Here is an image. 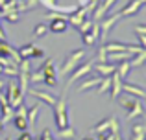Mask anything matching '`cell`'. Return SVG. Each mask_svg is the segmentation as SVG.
<instances>
[{"label": "cell", "mask_w": 146, "mask_h": 140, "mask_svg": "<svg viewBox=\"0 0 146 140\" xmlns=\"http://www.w3.org/2000/svg\"><path fill=\"white\" fill-rule=\"evenodd\" d=\"M67 90L65 89L63 96L54 103V122H56L57 129H63L68 126V112H67Z\"/></svg>", "instance_id": "obj_1"}, {"label": "cell", "mask_w": 146, "mask_h": 140, "mask_svg": "<svg viewBox=\"0 0 146 140\" xmlns=\"http://www.w3.org/2000/svg\"><path fill=\"white\" fill-rule=\"evenodd\" d=\"M83 57H85V50H83V48H78V50H74L67 59H65V65L61 66V74L67 76L68 72H72L76 66L80 65V63H82Z\"/></svg>", "instance_id": "obj_2"}, {"label": "cell", "mask_w": 146, "mask_h": 140, "mask_svg": "<svg viewBox=\"0 0 146 140\" xmlns=\"http://www.w3.org/2000/svg\"><path fill=\"white\" fill-rule=\"evenodd\" d=\"M93 66H94V59H89V61L83 63V65H78L74 70H72V76L68 78L67 89H70V85H72L74 81H78L80 78H85L87 74H91V72H93Z\"/></svg>", "instance_id": "obj_3"}, {"label": "cell", "mask_w": 146, "mask_h": 140, "mask_svg": "<svg viewBox=\"0 0 146 140\" xmlns=\"http://www.w3.org/2000/svg\"><path fill=\"white\" fill-rule=\"evenodd\" d=\"M50 26H48V30L52 33H63V32H67V28H68V20H67V17H63V15H56L54 18H50Z\"/></svg>", "instance_id": "obj_4"}, {"label": "cell", "mask_w": 146, "mask_h": 140, "mask_svg": "<svg viewBox=\"0 0 146 140\" xmlns=\"http://www.w3.org/2000/svg\"><path fill=\"white\" fill-rule=\"evenodd\" d=\"M120 13H117V15H113V17H109V18H102V20L98 22V26H100V30H102V33H100V37L102 39H106L107 37V33H109V30H111V26L113 24H117L118 20H120Z\"/></svg>", "instance_id": "obj_5"}, {"label": "cell", "mask_w": 146, "mask_h": 140, "mask_svg": "<svg viewBox=\"0 0 146 140\" xmlns=\"http://www.w3.org/2000/svg\"><path fill=\"white\" fill-rule=\"evenodd\" d=\"M28 94H32V96H35L37 100H41L43 103H46V105H50V107H54V103L57 101V98L54 96V94H50V92H46V90H26Z\"/></svg>", "instance_id": "obj_6"}, {"label": "cell", "mask_w": 146, "mask_h": 140, "mask_svg": "<svg viewBox=\"0 0 146 140\" xmlns=\"http://www.w3.org/2000/svg\"><path fill=\"white\" fill-rule=\"evenodd\" d=\"M141 7H143V2H141V0H129V2L126 4L118 13H120V17H128V15H129V17H133V15L139 13Z\"/></svg>", "instance_id": "obj_7"}, {"label": "cell", "mask_w": 146, "mask_h": 140, "mask_svg": "<svg viewBox=\"0 0 146 140\" xmlns=\"http://www.w3.org/2000/svg\"><path fill=\"white\" fill-rule=\"evenodd\" d=\"M98 37H100V26H98V22H93V26H91L89 32L82 33L83 44H94L98 41Z\"/></svg>", "instance_id": "obj_8"}, {"label": "cell", "mask_w": 146, "mask_h": 140, "mask_svg": "<svg viewBox=\"0 0 146 140\" xmlns=\"http://www.w3.org/2000/svg\"><path fill=\"white\" fill-rule=\"evenodd\" d=\"M122 83H124V79L120 78V76L117 74V70L113 72V76H111V98L113 100H117L118 96H120V92H122Z\"/></svg>", "instance_id": "obj_9"}, {"label": "cell", "mask_w": 146, "mask_h": 140, "mask_svg": "<svg viewBox=\"0 0 146 140\" xmlns=\"http://www.w3.org/2000/svg\"><path fill=\"white\" fill-rule=\"evenodd\" d=\"M85 18H87V11H85V7H80L78 11H72V15L67 18V20H70V24L74 26L76 30H78V26L82 24Z\"/></svg>", "instance_id": "obj_10"}, {"label": "cell", "mask_w": 146, "mask_h": 140, "mask_svg": "<svg viewBox=\"0 0 146 140\" xmlns=\"http://www.w3.org/2000/svg\"><path fill=\"white\" fill-rule=\"evenodd\" d=\"M122 90L124 92H128L129 96H137V98H146V90L144 89H141V87H137V85H129V83H122Z\"/></svg>", "instance_id": "obj_11"}, {"label": "cell", "mask_w": 146, "mask_h": 140, "mask_svg": "<svg viewBox=\"0 0 146 140\" xmlns=\"http://www.w3.org/2000/svg\"><path fill=\"white\" fill-rule=\"evenodd\" d=\"M39 111H41V101H37L32 109H28V114H26V120H28V127L32 129L35 126L37 118H39Z\"/></svg>", "instance_id": "obj_12"}, {"label": "cell", "mask_w": 146, "mask_h": 140, "mask_svg": "<svg viewBox=\"0 0 146 140\" xmlns=\"http://www.w3.org/2000/svg\"><path fill=\"white\" fill-rule=\"evenodd\" d=\"M129 140H144V135H146V126L144 124H135L129 131Z\"/></svg>", "instance_id": "obj_13"}, {"label": "cell", "mask_w": 146, "mask_h": 140, "mask_svg": "<svg viewBox=\"0 0 146 140\" xmlns=\"http://www.w3.org/2000/svg\"><path fill=\"white\" fill-rule=\"evenodd\" d=\"M94 70L98 72V74H102V76H109V74H113L115 70H117V66L115 65H109V63H94V66H93Z\"/></svg>", "instance_id": "obj_14"}, {"label": "cell", "mask_w": 146, "mask_h": 140, "mask_svg": "<svg viewBox=\"0 0 146 140\" xmlns=\"http://www.w3.org/2000/svg\"><path fill=\"white\" fill-rule=\"evenodd\" d=\"M131 52H107L106 61H124V59H131Z\"/></svg>", "instance_id": "obj_15"}, {"label": "cell", "mask_w": 146, "mask_h": 140, "mask_svg": "<svg viewBox=\"0 0 146 140\" xmlns=\"http://www.w3.org/2000/svg\"><path fill=\"white\" fill-rule=\"evenodd\" d=\"M100 81H102V78H100V76H93V78H89V79H87V81L80 83L78 90H80V92H83V90H89L91 87H96Z\"/></svg>", "instance_id": "obj_16"}, {"label": "cell", "mask_w": 146, "mask_h": 140, "mask_svg": "<svg viewBox=\"0 0 146 140\" xmlns=\"http://www.w3.org/2000/svg\"><path fill=\"white\" fill-rule=\"evenodd\" d=\"M144 63H146V48H143L139 54H135V57H133V61H129V65H131V68H137Z\"/></svg>", "instance_id": "obj_17"}, {"label": "cell", "mask_w": 146, "mask_h": 140, "mask_svg": "<svg viewBox=\"0 0 146 140\" xmlns=\"http://www.w3.org/2000/svg\"><path fill=\"white\" fill-rule=\"evenodd\" d=\"M139 116H144V107L141 105V101L131 109V111H128V116H126V118H128V122H129V120H135V118H139Z\"/></svg>", "instance_id": "obj_18"}, {"label": "cell", "mask_w": 146, "mask_h": 140, "mask_svg": "<svg viewBox=\"0 0 146 140\" xmlns=\"http://www.w3.org/2000/svg\"><path fill=\"white\" fill-rule=\"evenodd\" d=\"M129 68H131V65H129V61H126V59H124V61H122L120 65L117 66V74L120 76L122 79H126V78H128V74H129Z\"/></svg>", "instance_id": "obj_19"}, {"label": "cell", "mask_w": 146, "mask_h": 140, "mask_svg": "<svg viewBox=\"0 0 146 140\" xmlns=\"http://www.w3.org/2000/svg\"><path fill=\"white\" fill-rule=\"evenodd\" d=\"M109 126H111V116H109V118H106L104 122L96 124V126L91 129V133H102V131H109Z\"/></svg>", "instance_id": "obj_20"}, {"label": "cell", "mask_w": 146, "mask_h": 140, "mask_svg": "<svg viewBox=\"0 0 146 140\" xmlns=\"http://www.w3.org/2000/svg\"><path fill=\"white\" fill-rule=\"evenodd\" d=\"M56 137H59V138H74V137H76V131L72 129L70 126H67V127H63V129L57 131Z\"/></svg>", "instance_id": "obj_21"}, {"label": "cell", "mask_w": 146, "mask_h": 140, "mask_svg": "<svg viewBox=\"0 0 146 140\" xmlns=\"http://www.w3.org/2000/svg\"><path fill=\"white\" fill-rule=\"evenodd\" d=\"M96 87H98V94L107 92V90L111 89V76H106V78H102V81H100Z\"/></svg>", "instance_id": "obj_22"}, {"label": "cell", "mask_w": 146, "mask_h": 140, "mask_svg": "<svg viewBox=\"0 0 146 140\" xmlns=\"http://www.w3.org/2000/svg\"><path fill=\"white\" fill-rule=\"evenodd\" d=\"M33 48H35V46H33V44L30 43V44H24V46H21L17 52H19V55H21V57H28V59H32Z\"/></svg>", "instance_id": "obj_23"}, {"label": "cell", "mask_w": 146, "mask_h": 140, "mask_svg": "<svg viewBox=\"0 0 146 140\" xmlns=\"http://www.w3.org/2000/svg\"><path fill=\"white\" fill-rule=\"evenodd\" d=\"M2 17L6 18V20H9V22H19L21 13H19L17 9H9V11H2Z\"/></svg>", "instance_id": "obj_24"}, {"label": "cell", "mask_w": 146, "mask_h": 140, "mask_svg": "<svg viewBox=\"0 0 146 140\" xmlns=\"http://www.w3.org/2000/svg\"><path fill=\"white\" fill-rule=\"evenodd\" d=\"M13 126L17 127L19 131H26L28 129V120L22 118V116H13Z\"/></svg>", "instance_id": "obj_25"}, {"label": "cell", "mask_w": 146, "mask_h": 140, "mask_svg": "<svg viewBox=\"0 0 146 140\" xmlns=\"http://www.w3.org/2000/svg\"><path fill=\"white\" fill-rule=\"evenodd\" d=\"M46 32H48V28L43 24V22H41V24H37L35 28H33V35H35V37H43V35H46Z\"/></svg>", "instance_id": "obj_26"}, {"label": "cell", "mask_w": 146, "mask_h": 140, "mask_svg": "<svg viewBox=\"0 0 146 140\" xmlns=\"http://www.w3.org/2000/svg\"><path fill=\"white\" fill-rule=\"evenodd\" d=\"M43 79H44V74L41 70H35L33 74H30V81L32 83H39V81L43 83Z\"/></svg>", "instance_id": "obj_27"}, {"label": "cell", "mask_w": 146, "mask_h": 140, "mask_svg": "<svg viewBox=\"0 0 146 140\" xmlns=\"http://www.w3.org/2000/svg\"><path fill=\"white\" fill-rule=\"evenodd\" d=\"M91 26H93V20H91V18H85V20H83L82 24L78 26L80 33H85V32H89V30H91Z\"/></svg>", "instance_id": "obj_28"}, {"label": "cell", "mask_w": 146, "mask_h": 140, "mask_svg": "<svg viewBox=\"0 0 146 140\" xmlns=\"http://www.w3.org/2000/svg\"><path fill=\"white\" fill-rule=\"evenodd\" d=\"M106 55H107V52H106V48H104V44H102V46H100V50H98V54H96L94 63H106Z\"/></svg>", "instance_id": "obj_29"}, {"label": "cell", "mask_w": 146, "mask_h": 140, "mask_svg": "<svg viewBox=\"0 0 146 140\" xmlns=\"http://www.w3.org/2000/svg\"><path fill=\"white\" fill-rule=\"evenodd\" d=\"M43 83H44L46 87H56V85H57V78H56V76H44Z\"/></svg>", "instance_id": "obj_30"}, {"label": "cell", "mask_w": 146, "mask_h": 140, "mask_svg": "<svg viewBox=\"0 0 146 140\" xmlns=\"http://www.w3.org/2000/svg\"><path fill=\"white\" fill-rule=\"evenodd\" d=\"M26 114H28V109H26L24 103H21L17 109H15V116H22V118H26Z\"/></svg>", "instance_id": "obj_31"}, {"label": "cell", "mask_w": 146, "mask_h": 140, "mask_svg": "<svg viewBox=\"0 0 146 140\" xmlns=\"http://www.w3.org/2000/svg\"><path fill=\"white\" fill-rule=\"evenodd\" d=\"M39 140H54L52 131H50V129H44L43 133H41V138H39Z\"/></svg>", "instance_id": "obj_32"}, {"label": "cell", "mask_w": 146, "mask_h": 140, "mask_svg": "<svg viewBox=\"0 0 146 140\" xmlns=\"http://www.w3.org/2000/svg\"><path fill=\"white\" fill-rule=\"evenodd\" d=\"M33 137H32V133H28V129L26 131H21V137H19L17 140H32Z\"/></svg>", "instance_id": "obj_33"}, {"label": "cell", "mask_w": 146, "mask_h": 140, "mask_svg": "<svg viewBox=\"0 0 146 140\" xmlns=\"http://www.w3.org/2000/svg\"><path fill=\"white\" fill-rule=\"evenodd\" d=\"M135 32H137V35H146V26L144 24H139L135 28Z\"/></svg>", "instance_id": "obj_34"}, {"label": "cell", "mask_w": 146, "mask_h": 140, "mask_svg": "<svg viewBox=\"0 0 146 140\" xmlns=\"http://www.w3.org/2000/svg\"><path fill=\"white\" fill-rule=\"evenodd\" d=\"M43 55H44V52H43V50H39V48H33L32 59H35V57H43Z\"/></svg>", "instance_id": "obj_35"}, {"label": "cell", "mask_w": 146, "mask_h": 140, "mask_svg": "<svg viewBox=\"0 0 146 140\" xmlns=\"http://www.w3.org/2000/svg\"><path fill=\"white\" fill-rule=\"evenodd\" d=\"M0 41H2V43H7V37H6V33H4L2 26H0Z\"/></svg>", "instance_id": "obj_36"}, {"label": "cell", "mask_w": 146, "mask_h": 140, "mask_svg": "<svg viewBox=\"0 0 146 140\" xmlns=\"http://www.w3.org/2000/svg\"><path fill=\"white\" fill-rule=\"evenodd\" d=\"M139 41H141V48H146V35H139Z\"/></svg>", "instance_id": "obj_37"}, {"label": "cell", "mask_w": 146, "mask_h": 140, "mask_svg": "<svg viewBox=\"0 0 146 140\" xmlns=\"http://www.w3.org/2000/svg\"><path fill=\"white\" fill-rule=\"evenodd\" d=\"M0 133H4V122L0 120Z\"/></svg>", "instance_id": "obj_38"}, {"label": "cell", "mask_w": 146, "mask_h": 140, "mask_svg": "<svg viewBox=\"0 0 146 140\" xmlns=\"http://www.w3.org/2000/svg\"><path fill=\"white\" fill-rule=\"evenodd\" d=\"M115 140H124V138H122V137H120V133H118V135H115Z\"/></svg>", "instance_id": "obj_39"}, {"label": "cell", "mask_w": 146, "mask_h": 140, "mask_svg": "<svg viewBox=\"0 0 146 140\" xmlns=\"http://www.w3.org/2000/svg\"><path fill=\"white\" fill-rule=\"evenodd\" d=\"M4 85H6V83L2 81V79H0V92H2V89H4Z\"/></svg>", "instance_id": "obj_40"}, {"label": "cell", "mask_w": 146, "mask_h": 140, "mask_svg": "<svg viewBox=\"0 0 146 140\" xmlns=\"http://www.w3.org/2000/svg\"><path fill=\"white\" fill-rule=\"evenodd\" d=\"M6 2H7V0H0V9L4 7V4H6Z\"/></svg>", "instance_id": "obj_41"}, {"label": "cell", "mask_w": 146, "mask_h": 140, "mask_svg": "<svg viewBox=\"0 0 146 140\" xmlns=\"http://www.w3.org/2000/svg\"><path fill=\"white\" fill-rule=\"evenodd\" d=\"M106 140H115V135H109V137H107Z\"/></svg>", "instance_id": "obj_42"}, {"label": "cell", "mask_w": 146, "mask_h": 140, "mask_svg": "<svg viewBox=\"0 0 146 140\" xmlns=\"http://www.w3.org/2000/svg\"><path fill=\"white\" fill-rule=\"evenodd\" d=\"M83 140H96V138H83Z\"/></svg>", "instance_id": "obj_43"}, {"label": "cell", "mask_w": 146, "mask_h": 140, "mask_svg": "<svg viewBox=\"0 0 146 140\" xmlns=\"http://www.w3.org/2000/svg\"><path fill=\"white\" fill-rule=\"evenodd\" d=\"M141 2H143V6H144V4H146V0H141Z\"/></svg>", "instance_id": "obj_44"}, {"label": "cell", "mask_w": 146, "mask_h": 140, "mask_svg": "<svg viewBox=\"0 0 146 140\" xmlns=\"http://www.w3.org/2000/svg\"><path fill=\"white\" fill-rule=\"evenodd\" d=\"M19 2H24V0H19Z\"/></svg>", "instance_id": "obj_45"}, {"label": "cell", "mask_w": 146, "mask_h": 140, "mask_svg": "<svg viewBox=\"0 0 146 140\" xmlns=\"http://www.w3.org/2000/svg\"><path fill=\"white\" fill-rule=\"evenodd\" d=\"M0 17H2V11H0Z\"/></svg>", "instance_id": "obj_46"}, {"label": "cell", "mask_w": 146, "mask_h": 140, "mask_svg": "<svg viewBox=\"0 0 146 140\" xmlns=\"http://www.w3.org/2000/svg\"><path fill=\"white\" fill-rule=\"evenodd\" d=\"M6 140H11V138H6Z\"/></svg>", "instance_id": "obj_47"}, {"label": "cell", "mask_w": 146, "mask_h": 140, "mask_svg": "<svg viewBox=\"0 0 146 140\" xmlns=\"http://www.w3.org/2000/svg\"><path fill=\"white\" fill-rule=\"evenodd\" d=\"M144 140H146V135H144Z\"/></svg>", "instance_id": "obj_48"}, {"label": "cell", "mask_w": 146, "mask_h": 140, "mask_svg": "<svg viewBox=\"0 0 146 140\" xmlns=\"http://www.w3.org/2000/svg\"><path fill=\"white\" fill-rule=\"evenodd\" d=\"M32 140H35V138H32Z\"/></svg>", "instance_id": "obj_49"}]
</instances>
